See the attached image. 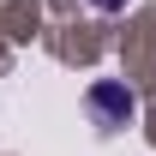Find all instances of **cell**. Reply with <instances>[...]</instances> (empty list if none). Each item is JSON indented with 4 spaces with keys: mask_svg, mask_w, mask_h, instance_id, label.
<instances>
[{
    "mask_svg": "<svg viewBox=\"0 0 156 156\" xmlns=\"http://www.w3.org/2000/svg\"><path fill=\"white\" fill-rule=\"evenodd\" d=\"M90 114H96L102 132H114V126H126V120L138 114V102L126 84H114V78H102V84H90Z\"/></svg>",
    "mask_w": 156,
    "mask_h": 156,
    "instance_id": "cell-1",
    "label": "cell"
},
{
    "mask_svg": "<svg viewBox=\"0 0 156 156\" xmlns=\"http://www.w3.org/2000/svg\"><path fill=\"white\" fill-rule=\"evenodd\" d=\"M96 12H126V0H90Z\"/></svg>",
    "mask_w": 156,
    "mask_h": 156,
    "instance_id": "cell-2",
    "label": "cell"
}]
</instances>
